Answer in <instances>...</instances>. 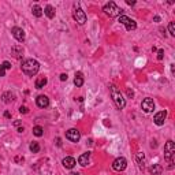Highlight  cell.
Returning <instances> with one entry per match:
<instances>
[{
  "instance_id": "cell-30",
  "label": "cell",
  "mask_w": 175,
  "mask_h": 175,
  "mask_svg": "<svg viewBox=\"0 0 175 175\" xmlns=\"http://www.w3.org/2000/svg\"><path fill=\"white\" fill-rule=\"evenodd\" d=\"M67 74H60V81H67Z\"/></svg>"
},
{
  "instance_id": "cell-7",
  "label": "cell",
  "mask_w": 175,
  "mask_h": 175,
  "mask_svg": "<svg viewBox=\"0 0 175 175\" xmlns=\"http://www.w3.org/2000/svg\"><path fill=\"white\" fill-rule=\"evenodd\" d=\"M126 167H127V160L125 157H118V159H115L114 163H112V168L115 171H123Z\"/></svg>"
},
{
  "instance_id": "cell-11",
  "label": "cell",
  "mask_w": 175,
  "mask_h": 175,
  "mask_svg": "<svg viewBox=\"0 0 175 175\" xmlns=\"http://www.w3.org/2000/svg\"><path fill=\"white\" fill-rule=\"evenodd\" d=\"M166 118H167V111H160V112H157V114L155 115L153 122L157 125V126H163Z\"/></svg>"
},
{
  "instance_id": "cell-25",
  "label": "cell",
  "mask_w": 175,
  "mask_h": 175,
  "mask_svg": "<svg viewBox=\"0 0 175 175\" xmlns=\"http://www.w3.org/2000/svg\"><path fill=\"white\" fill-rule=\"evenodd\" d=\"M168 29H170V34L174 37V36H175V25H174V22H170V25H168Z\"/></svg>"
},
{
  "instance_id": "cell-15",
  "label": "cell",
  "mask_w": 175,
  "mask_h": 175,
  "mask_svg": "<svg viewBox=\"0 0 175 175\" xmlns=\"http://www.w3.org/2000/svg\"><path fill=\"white\" fill-rule=\"evenodd\" d=\"M11 52H13L14 57H17V59H21L22 53H23V48H22L21 45H14V47L11 48Z\"/></svg>"
},
{
  "instance_id": "cell-21",
  "label": "cell",
  "mask_w": 175,
  "mask_h": 175,
  "mask_svg": "<svg viewBox=\"0 0 175 175\" xmlns=\"http://www.w3.org/2000/svg\"><path fill=\"white\" fill-rule=\"evenodd\" d=\"M137 163H138L141 170H144V167H145V156H144V153H137Z\"/></svg>"
},
{
  "instance_id": "cell-33",
  "label": "cell",
  "mask_w": 175,
  "mask_h": 175,
  "mask_svg": "<svg viewBox=\"0 0 175 175\" xmlns=\"http://www.w3.org/2000/svg\"><path fill=\"white\" fill-rule=\"evenodd\" d=\"M126 3L129 4V6H134V4H135V1H134V0H126Z\"/></svg>"
},
{
  "instance_id": "cell-13",
  "label": "cell",
  "mask_w": 175,
  "mask_h": 175,
  "mask_svg": "<svg viewBox=\"0 0 175 175\" xmlns=\"http://www.w3.org/2000/svg\"><path fill=\"white\" fill-rule=\"evenodd\" d=\"M89 159H90V152H85V153H82L78 157V163H79L82 167H86L88 163H89Z\"/></svg>"
},
{
  "instance_id": "cell-5",
  "label": "cell",
  "mask_w": 175,
  "mask_h": 175,
  "mask_svg": "<svg viewBox=\"0 0 175 175\" xmlns=\"http://www.w3.org/2000/svg\"><path fill=\"white\" fill-rule=\"evenodd\" d=\"M118 22H120L122 25H125V26H126V30H129V32H130V30H135V28H137L135 21H133L131 18H129L126 15H119Z\"/></svg>"
},
{
  "instance_id": "cell-35",
  "label": "cell",
  "mask_w": 175,
  "mask_h": 175,
  "mask_svg": "<svg viewBox=\"0 0 175 175\" xmlns=\"http://www.w3.org/2000/svg\"><path fill=\"white\" fill-rule=\"evenodd\" d=\"M153 21L155 22H160V17H157V15H156V17L153 18Z\"/></svg>"
},
{
  "instance_id": "cell-29",
  "label": "cell",
  "mask_w": 175,
  "mask_h": 175,
  "mask_svg": "<svg viewBox=\"0 0 175 175\" xmlns=\"http://www.w3.org/2000/svg\"><path fill=\"white\" fill-rule=\"evenodd\" d=\"M6 75V69L3 66H0V77H4Z\"/></svg>"
},
{
  "instance_id": "cell-16",
  "label": "cell",
  "mask_w": 175,
  "mask_h": 175,
  "mask_svg": "<svg viewBox=\"0 0 175 175\" xmlns=\"http://www.w3.org/2000/svg\"><path fill=\"white\" fill-rule=\"evenodd\" d=\"M74 85L79 88V86H82L84 85V74L81 73V71H78L75 73V78H74Z\"/></svg>"
},
{
  "instance_id": "cell-24",
  "label": "cell",
  "mask_w": 175,
  "mask_h": 175,
  "mask_svg": "<svg viewBox=\"0 0 175 175\" xmlns=\"http://www.w3.org/2000/svg\"><path fill=\"white\" fill-rule=\"evenodd\" d=\"M33 134H34L36 137H41L42 134H44V129L41 126H34L33 127Z\"/></svg>"
},
{
  "instance_id": "cell-28",
  "label": "cell",
  "mask_w": 175,
  "mask_h": 175,
  "mask_svg": "<svg viewBox=\"0 0 175 175\" xmlns=\"http://www.w3.org/2000/svg\"><path fill=\"white\" fill-rule=\"evenodd\" d=\"M1 66H3V67H4L6 70L11 69V63H10V62H7V60H6V62H3V64H1Z\"/></svg>"
},
{
  "instance_id": "cell-14",
  "label": "cell",
  "mask_w": 175,
  "mask_h": 175,
  "mask_svg": "<svg viewBox=\"0 0 175 175\" xmlns=\"http://www.w3.org/2000/svg\"><path fill=\"white\" fill-rule=\"evenodd\" d=\"M62 163H63V166H64V167H66V168H69V170H70V168H73L74 166H75V164H77L75 159H74V157H71V156H67V157H64Z\"/></svg>"
},
{
  "instance_id": "cell-22",
  "label": "cell",
  "mask_w": 175,
  "mask_h": 175,
  "mask_svg": "<svg viewBox=\"0 0 175 175\" xmlns=\"http://www.w3.org/2000/svg\"><path fill=\"white\" fill-rule=\"evenodd\" d=\"M14 94L11 93V92H6L4 94H3V101L6 103V104H8V103H11L13 100H14Z\"/></svg>"
},
{
  "instance_id": "cell-23",
  "label": "cell",
  "mask_w": 175,
  "mask_h": 175,
  "mask_svg": "<svg viewBox=\"0 0 175 175\" xmlns=\"http://www.w3.org/2000/svg\"><path fill=\"white\" fill-rule=\"evenodd\" d=\"M29 149H30V152H33V153H37V152L40 151V145H38V142L33 141V142L29 145Z\"/></svg>"
},
{
  "instance_id": "cell-6",
  "label": "cell",
  "mask_w": 175,
  "mask_h": 175,
  "mask_svg": "<svg viewBox=\"0 0 175 175\" xmlns=\"http://www.w3.org/2000/svg\"><path fill=\"white\" fill-rule=\"evenodd\" d=\"M73 18H74V19L77 21V23H79V25H85V22H86V14H85L84 10H81V8H75V10H74Z\"/></svg>"
},
{
  "instance_id": "cell-20",
  "label": "cell",
  "mask_w": 175,
  "mask_h": 175,
  "mask_svg": "<svg viewBox=\"0 0 175 175\" xmlns=\"http://www.w3.org/2000/svg\"><path fill=\"white\" fill-rule=\"evenodd\" d=\"M32 13H33V15L37 17V18L42 17V14H44V11H42V8L40 7V6H33V7H32Z\"/></svg>"
},
{
  "instance_id": "cell-32",
  "label": "cell",
  "mask_w": 175,
  "mask_h": 175,
  "mask_svg": "<svg viewBox=\"0 0 175 175\" xmlns=\"http://www.w3.org/2000/svg\"><path fill=\"white\" fill-rule=\"evenodd\" d=\"M21 125H22L21 120H15L14 122V126H17V127H21Z\"/></svg>"
},
{
  "instance_id": "cell-27",
  "label": "cell",
  "mask_w": 175,
  "mask_h": 175,
  "mask_svg": "<svg viewBox=\"0 0 175 175\" xmlns=\"http://www.w3.org/2000/svg\"><path fill=\"white\" fill-rule=\"evenodd\" d=\"M19 112H21V114H28L29 108L28 107H25V105H21V107H19Z\"/></svg>"
},
{
  "instance_id": "cell-1",
  "label": "cell",
  "mask_w": 175,
  "mask_h": 175,
  "mask_svg": "<svg viewBox=\"0 0 175 175\" xmlns=\"http://www.w3.org/2000/svg\"><path fill=\"white\" fill-rule=\"evenodd\" d=\"M21 67H22V71H23L26 75L33 77V75H36V74L38 73V70H40V63H38L37 60H34V59H26V60L22 62Z\"/></svg>"
},
{
  "instance_id": "cell-38",
  "label": "cell",
  "mask_w": 175,
  "mask_h": 175,
  "mask_svg": "<svg viewBox=\"0 0 175 175\" xmlns=\"http://www.w3.org/2000/svg\"><path fill=\"white\" fill-rule=\"evenodd\" d=\"M69 175H79V172H74V171H73V172H70Z\"/></svg>"
},
{
  "instance_id": "cell-10",
  "label": "cell",
  "mask_w": 175,
  "mask_h": 175,
  "mask_svg": "<svg viewBox=\"0 0 175 175\" xmlns=\"http://www.w3.org/2000/svg\"><path fill=\"white\" fill-rule=\"evenodd\" d=\"M141 108L144 110V111L147 112V114H149V112H152L155 110V103L152 98H145L144 101H142V104H141Z\"/></svg>"
},
{
  "instance_id": "cell-18",
  "label": "cell",
  "mask_w": 175,
  "mask_h": 175,
  "mask_svg": "<svg viewBox=\"0 0 175 175\" xmlns=\"http://www.w3.org/2000/svg\"><path fill=\"white\" fill-rule=\"evenodd\" d=\"M47 82H48L47 77H37L34 85H36V88H37V89H42V88L47 85Z\"/></svg>"
},
{
  "instance_id": "cell-36",
  "label": "cell",
  "mask_w": 175,
  "mask_h": 175,
  "mask_svg": "<svg viewBox=\"0 0 175 175\" xmlns=\"http://www.w3.org/2000/svg\"><path fill=\"white\" fill-rule=\"evenodd\" d=\"M171 73H172V74L175 73V64H171Z\"/></svg>"
},
{
  "instance_id": "cell-26",
  "label": "cell",
  "mask_w": 175,
  "mask_h": 175,
  "mask_svg": "<svg viewBox=\"0 0 175 175\" xmlns=\"http://www.w3.org/2000/svg\"><path fill=\"white\" fill-rule=\"evenodd\" d=\"M163 57H164V51H163V49H159V51H157V59H159V60H163Z\"/></svg>"
},
{
  "instance_id": "cell-31",
  "label": "cell",
  "mask_w": 175,
  "mask_h": 175,
  "mask_svg": "<svg viewBox=\"0 0 175 175\" xmlns=\"http://www.w3.org/2000/svg\"><path fill=\"white\" fill-rule=\"evenodd\" d=\"M127 96H129V97H133V96H134V92L130 90V89H127Z\"/></svg>"
},
{
  "instance_id": "cell-12",
  "label": "cell",
  "mask_w": 175,
  "mask_h": 175,
  "mask_svg": "<svg viewBox=\"0 0 175 175\" xmlns=\"http://www.w3.org/2000/svg\"><path fill=\"white\" fill-rule=\"evenodd\" d=\"M36 104L38 105L40 108H47L49 105V98L45 94H40L38 97L36 98Z\"/></svg>"
},
{
  "instance_id": "cell-17",
  "label": "cell",
  "mask_w": 175,
  "mask_h": 175,
  "mask_svg": "<svg viewBox=\"0 0 175 175\" xmlns=\"http://www.w3.org/2000/svg\"><path fill=\"white\" fill-rule=\"evenodd\" d=\"M149 172H151L152 175H161V172H163V167H161L160 164H153V166L149 167Z\"/></svg>"
},
{
  "instance_id": "cell-37",
  "label": "cell",
  "mask_w": 175,
  "mask_h": 175,
  "mask_svg": "<svg viewBox=\"0 0 175 175\" xmlns=\"http://www.w3.org/2000/svg\"><path fill=\"white\" fill-rule=\"evenodd\" d=\"M18 133H23V127H18Z\"/></svg>"
},
{
  "instance_id": "cell-34",
  "label": "cell",
  "mask_w": 175,
  "mask_h": 175,
  "mask_svg": "<svg viewBox=\"0 0 175 175\" xmlns=\"http://www.w3.org/2000/svg\"><path fill=\"white\" fill-rule=\"evenodd\" d=\"M4 116H6V118H11V114H10L8 111H6L4 112Z\"/></svg>"
},
{
  "instance_id": "cell-19",
  "label": "cell",
  "mask_w": 175,
  "mask_h": 175,
  "mask_svg": "<svg viewBox=\"0 0 175 175\" xmlns=\"http://www.w3.org/2000/svg\"><path fill=\"white\" fill-rule=\"evenodd\" d=\"M42 11H44V14L47 15V17H48V18H49V19H52V18L55 17V8L52 7L51 4H48V6H47V7L44 8Z\"/></svg>"
},
{
  "instance_id": "cell-4",
  "label": "cell",
  "mask_w": 175,
  "mask_h": 175,
  "mask_svg": "<svg viewBox=\"0 0 175 175\" xmlns=\"http://www.w3.org/2000/svg\"><path fill=\"white\" fill-rule=\"evenodd\" d=\"M103 11H104L105 15H108L110 18H115V17H119L122 15L123 13V10L119 8L114 1H110V3H107L104 7H103Z\"/></svg>"
},
{
  "instance_id": "cell-2",
  "label": "cell",
  "mask_w": 175,
  "mask_h": 175,
  "mask_svg": "<svg viewBox=\"0 0 175 175\" xmlns=\"http://www.w3.org/2000/svg\"><path fill=\"white\" fill-rule=\"evenodd\" d=\"M110 94H111L112 100H114V103H115V105H116L118 110H123V108L126 107V100L123 98L120 90L115 85H111V86H110Z\"/></svg>"
},
{
  "instance_id": "cell-8",
  "label": "cell",
  "mask_w": 175,
  "mask_h": 175,
  "mask_svg": "<svg viewBox=\"0 0 175 175\" xmlns=\"http://www.w3.org/2000/svg\"><path fill=\"white\" fill-rule=\"evenodd\" d=\"M11 33H13V36H14L15 40H17V41H19V42H23L25 41V38H26V34H25V32H23V29L22 28L15 26V28H13Z\"/></svg>"
},
{
  "instance_id": "cell-9",
  "label": "cell",
  "mask_w": 175,
  "mask_h": 175,
  "mask_svg": "<svg viewBox=\"0 0 175 175\" xmlns=\"http://www.w3.org/2000/svg\"><path fill=\"white\" fill-rule=\"evenodd\" d=\"M66 138L73 141V142H78L79 138H81V133H79V130H77V129H70V130L66 131Z\"/></svg>"
},
{
  "instance_id": "cell-3",
  "label": "cell",
  "mask_w": 175,
  "mask_h": 175,
  "mask_svg": "<svg viewBox=\"0 0 175 175\" xmlns=\"http://www.w3.org/2000/svg\"><path fill=\"white\" fill-rule=\"evenodd\" d=\"M174 156H175V144L174 141H167L164 145V157L168 161V168H172V163H174Z\"/></svg>"
}]
</instances>
